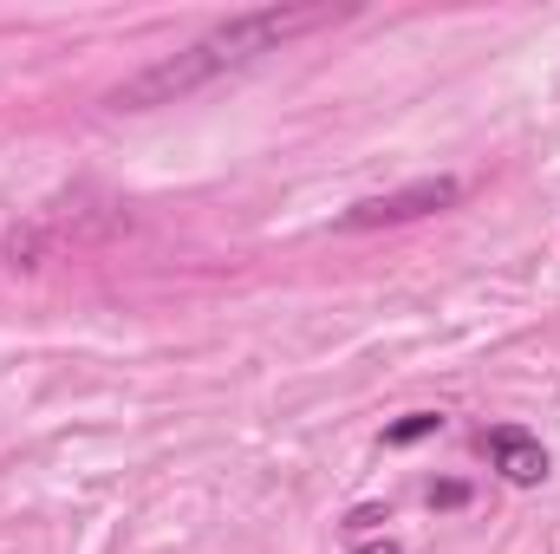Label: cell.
<instances>
[{
	"mask_svg": "<svg viewBox=\"0 0 560 554\" xmlns=\"http://www.w3.org/2000/svg\"><path fill=\"white\" fill-rule=\"evenodd\" d=\"M352 554H405V549H398L392 535H378V542H359V549H352Z\"/></svg>",
	"mask_w": 560,
	"mask_h": 554,
	"instance_id": "obj_7",
	"label": "cell"
},
{
	"mask_svg": "<svg viewBox=\"0 0 560 554\" xmlns=\"http://www.w3.org/2000/svg\"><path fill=\"white\" fill-rule=\"evenodd\" d=\"M326 20H332V7H261V13H235L229 26L189 39L183 53H170V59L143 66L138 79H125V85L112 92V112H156V105H176V99L202 92L209 79L255 66L261 53H280L293 33H313V26H326Z\"/></svg>",
	"mask_w": 560,
	"mask_h": 554,
	"instance_id": "obj_1",
	"label": "cell"
},
{
	"mask_svg": "<svg viewBox=\"0 0 560 554\" xmlns=\"http://www.w3.org/2000/svg\"><path fill=\"white\" fill-rule=\"evenodd\" d=\"M443 430V412H405L398 424H385V450H411L423 437H436Z\"/></svg>",
	"mask_w": 560,
	"mask_h": 554,
	"instance_id": "obj_4",
	"label": "cell"
},
{
	"mask_svg": "<svg viewBox=\"0 0 560 554\" xmlns=\"http://www.w3.org/2000/svg\"><path fill=\"white\" fill-rule=\"evenodd\" d=\"M476 443H482V457L495 463L502 483H515V489H541V483H548V450H541L535 430H522V424H489Z\"/></svg>",
	"mask_w": 560,
	"mask_h": 554,
	"instance_id": "obj_3",
	"label": "cell"
},
{
	"mask_svg": "<svg viewBox=\"0 0 560 554\" xmlns=\"http://www.w3.org/2000/svg\"><path fill=\"white\" fill-rule=\"evenodd\" d=\"M469 503V483H430V509H463Z\"/></svg>",
	"mask_w": 560,
	"mask_h": 554,
	"instance_id": "obj_5",
	"label": "cell"
},
{
	"mask_svg": "<svg viewBox=\"0 0 560 554\" xmlns=\"http://www.w3.org/2000/svg\"><path fill=\"white\" fill-rule=\"evenodd\" d=\"M463 203V183L456 176H423V183H405L392 196H365L346 209V229H398V222H418V216H436V209H456Z\"/></svg>",
	"mask_w": 560,
	"mask_h": 554,
	"instance_id": "obj_2",
	"label": "cell"
},
{
	"mask_svg": "<svg viewBox=\"0 0 560 554\" xmlns=\"http://www.w3.org/2000/svg\"><path fill=\"white\" fill-rule=\"evenodd\" d=\"M372 522H385V509H372V503H365V509H352V516H346V529H372Z\"/></svg>",
	"mask_w": 560,
	"mask_h": 554,
	"instance_id": "obj_6",
	"label": "cell"
}]
</instances>
